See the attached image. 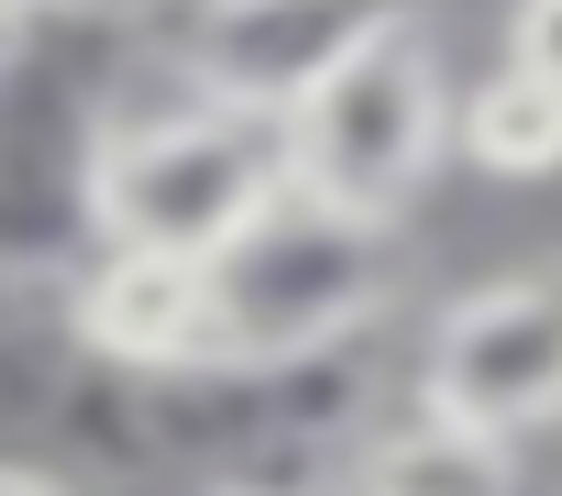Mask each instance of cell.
<instances>
[{
    "instance_id": "obj_8",
    "label": "cell",
    "mask_w": 562,
    "mask_h": 496,
    "mask_svg": "<svg viewBox=\"0 0 562 496\" xmlns=\"http://www.w3.org/2000/svg\"><path fill=\"white\" fill-rule=\"evenodd\" d=\"M507 67L562 89V0H507Z\"/></svg>"
},
{
    "instance_id": "obj_10",
    "label": "cell",
    "mask_w": 562,
    "mask_h": 496,
    "mask_svg": "<svg viewBox=\"0 0 562 496\" xmlns=\"http://www.w3.org/2000/svg\"><path fill=\"white\" fill-rule=\"evenodd\" d=\"M0 496H100L89 474H56V463H23V452H0Z\"/></svg>"
},
{
    "instance_id": "obj_11",
    "label": "cell",
    "mask_w": 562,
    "mask_h": 496,
    "mask_svg": "<svg viewBox=\"0 0 562 496\" xmlns=\"http://www.w3.org/2000/svg\"><path fill=\"white\" fill-rule=\"evenodd\" d=\"M23 45H45V0H0V67H12Z\"/></svg>"
},
{
    "instance_id": "obj_7",
    "label": "cell",
    "mask_w": 562,
    "mask_h": 496,
    "mask_svg": "<svg viewBox=\"0 0 562 496\" xmlns=\"http://www.w3.org/2000/svg\"><path fill=\"white\" fill-rule=\"evenodd\" d=\"M452 155L485 166V177H507V188L562 177V89L496 56V78H474V89L452 100Z\"/></svg>"
},
{
    "instance_id": "obj_2",
    "label": "cell",
    "mask_w": 562,
    "mask_h": 496,
    "mask_svg": "<svg viewBox=\"0 0 562 496\" xmlns=\"http://www.w3.org/2000/svg\"><path fill=\"white\" fill-rule=\"evenodd\" d=\"M397 288H408L397 221L342 210L299 177L210 255V320H221V353L243 364H299V353L397 331Z\"/></svg>"
},
{
    "instance_id": "obj_9",
    "label": "cell",
    "mask_w": 562,
    "mask_h": 496,
    "mask_svg": "<svg viewBox=\"0 0 562 496\" xmlns=\"http://www.w3.org/2000/svg\"><path fill=\"white\" fill-rule=\"evenodd\" d=\"M166 0H45V23H89V34H144Z\"/></svg>"
},
{
    "instance_id": "obj_5",
    "label": "cell",
    "mask_w": 562,
    "mask_h": 496,
    "mask_svg": "<svg viewBox=\"0 0 562 496\" xmlns=\"http://www.w3.org/2000/svg\"><path fill=\"white\" fill-rule=\"evenodd\" d=\"M56 320L111 375H177V364L221 353L210 266L199 255H144V243H89V255L56 277Z\"/></svg>"
},
{
    "instance_id": "obj_4",
    "label": "cell",
    "mask_w": 562,
    "mask_h": 496,
    "mask_svg": "<svg viewBox=\"0 0 562 496\" xmlns=\"http://www.w3.org/2000/svg\"><path fill=\"white\" fill-rule=\"evenodd\" d=\"M408 408L474 441H551L562 430V266H507L441 298L408 342Z\"/></svg>"
},
{
    "instance_id": "obj_6",
    "label": "cell",
    "mask_w": 562,
    "mask_h": 496,
    "mask_svg": "<svg viewBox=\"0 0 562 496\" xmlns=\"http://www.w3.org/2000/svg\"><path fill=\"white\" fill-rule=\"evenodd\" d=\"M375 12H386V0H188V23H177L166 56L199 89H232V100L288 111Z\"/></svg>"
},
{
    "instance_id": "obj_3",
    "label": "cell",
    "mask_w": 562,
    "mask_h": 496,
    "mask_svg": "<svg viewBox=\"0 0 562 496\" xmlns=\"http://www.w3.org/2000/svg\"><path fill=\"white\" fill-rule=\"evenodd\" d=\"M452 67H441V23L419 0H386V12L288 100V177L342 199V210H386L408 221L419 188L452 155Z\"/></svg>"
},
{
    "instance_id": "obj_1",
    "label": "cell",
    "mask_w": 562,
    "mask_h": 496,
    "mask_svg": "<svg viewBox=\"0 0 562 496\" xmlns=\"http://www.w3.org/2000/svg\"><path fill=\"white\" fill-rule=\"evenodd\" d=\"M288 188V111L199 89L177 56L144 89H100V144H89V232L144 243V255H221V243Z\"/></svg>"
}]
</instances>
